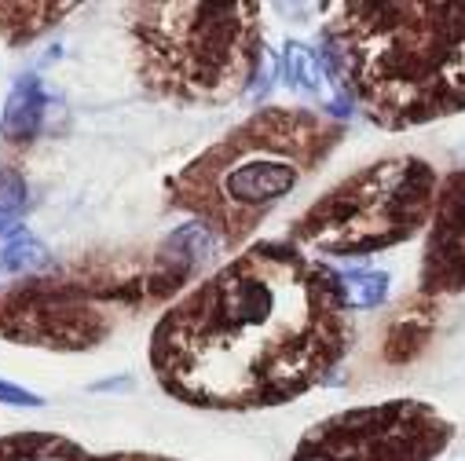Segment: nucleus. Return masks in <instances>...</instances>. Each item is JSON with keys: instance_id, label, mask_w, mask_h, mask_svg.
I'll return each mask as SVG.
<instances>
[{"instance_id": "18", "label": "nucleus", "mask_w": 465, "mask_h": 461, "mask_svg": "<svg viewBox=\"0 0 465 461\" xmlns=\"http://www.w3.org/2000/svg\"><path fill=\"white\" fill-rule=\"evenodd\" d=\"M114 388H129V378H118V381H99L95 392H114Z\"/></svg>"}, {"instance_id": "17", "label": "nucleus", "mask_w": 465, "mask_h": 461, "mask_svg": "<svg viewBox=\"0 0 465 461\" xmlns=\"http://www.w3.org/2000/svg\"><path fill=\"white\" fill-rule=\"evenodd\" d=\"M0 403H8V407H34V410L45 407V399H41L37 392H30V388H23V385H12V381H5V378H0Z\"/></svg>"}, {"instance_id": "8", "label": "nucleus", "mask_w": 465, "mask_h": 461, "mask_svg": "<svg viewBox=\"0 0 465 461\" xmlns=\"http://www.w3.org/2000/svg\"><path fill=\"white\" fill-rule=\"evenodd\" d=\"M418 293L432 300L465 293V169L440 180L436 212L425 230Z\"/></svg>"}, {"instance_id": "7", "label": "nucleus", "mask_w": 465, "mask_h": 461, "mask_svg": "<svg viewBox=\"0 0 465 461\" xmlns=\"http://www.w3.org/2000/svg\"><path fill=\"white\" fill-rule=\"evenodd\" d=\"M454 439V425L421 399L352 407L312 425L290 461H436Z\"/></svg>"}, {"instance_id": "4", "label": "nucleus", "mask_w": 465, "mask_h": 461, "mask_svg": "<svg viewBox=\"0 0 465 461\" xmlns=\"http://www.w3.org/2000/svg\"><path fill=\"white\" fill-rule=\"evenodd\" d=\"M344 125L308 106H261L169 180V205L191 212L223 250H239L341 143Z\"/></svg>"}, {"instance_id": "1", "label": "nucleus", "mask_w": 465, "mask_h": 461, "mask_svg": "<svg viewBox=\"0 0 465 461\" xmlns=\"http://www.w3.org/2000/svg\"><path fill=\"white\" fill-rule=\"evenodd\" d=\"M352 348L341 271L257 242L187 289L151 333L165 396L198 410H264L326 385Z\"/></svg>"}, {"instance_id": "3", "label": "nucleus", "mask_w": 465, "mask_h": 461, "mask_svg": "<svg viewBox=\"0 0 465 461\" xmlns=\"http://www.w3.org/2000/svg\"><path fill=\"white\" fill-rule=\"evenodd\" d=\"M220 250L198 220L147 253H99L0 289V337L45 352H92L140 308L165 304Z\"/></svg>"}, {"instance_id": "12", "label": "nucleus", "mask_w": 465, "mask_h": 461, "mask_svg": "<svg viewBox=\"0 0 465 461\" xmlns=\"http://www.w3.org/2000/svg\"><path fill=\"white\" fill-rule=\"evenodd\" d=\"M77 5L70 0H26V5H5L0 0V41L8 48L34 44L41 34L55 30Z\"/></svg>"}, {"instance_id": "13", "label": "nucleus", "mask_w": 465, "mask_h": 461, "mask_svg": "<svg viewBox=\"0 0 465 461\" xmlns=\"http://www.w3.org/2000/svg\"><path fill=\"white\" fill-rule=\"evenodd\" d=\"M0 461H95V454L59 432L26 428L0 436Z\"/></svg>"}, {"instance_id": "5", "label": "nucleus", "mask_w": 465, "mask_h": 461, "mask_svg": "<svg viewBox=\"0 0 465 461\" xmlns=\"http://www.w3.org/2000/svg\"><path fill=\"white\" fill-rule=\"evenodd\" d=\"M129 41L140 84L183 106L242 99L264 63V8L257 0H147L129 5Z\"/></svg>"}, {"instance_id": "9", "label": "nucleus", "mask_w": 465, "mask_h": 461, "mask_svg": "<svg viewBox=\"0 0 465 461\" xmlns=\"http://www.w3.org/2000/svg\"><path fill=\"white\" fill-rule=\"evenodd\" d=\"M279 77H282V84H286L290 92L308 95V99H315L322 110H330L333 122L344 118V113H352V103H348V99L337 92V84H333V77H330L322 55H319V48H308L304 41H286V44H282Z\"/></svg>"}, {"instance_id": "6", "label": "nucleus", "mask_w": 465, "mask_h": 461, "mask_svg": "<svg viewBox=\"0 0 465 461\" xmlns=\"http://www.w3.org/2000/svg\"><path fill=\"white\" fill-rule=\"evenodd\" d=\"M436 194L440 176L425 158H381L319 194L290 223L286 242L315 260L374 257L429 230Z\"/></svg>"}, {"instance_id": "2", "label": "nucleus", "mask_w": 465, "mask_h": 461, "mask_svg": "<svg viewBox=\"0 0 465 461\" xmlns=\"http://www.w3.org/2000/svg\"><path fill=\"white\" fill-rule=\"evenodd\" d=\"M322 15L319 55L371 125L403 132L465 110V0H341Z\"/></svg>"}, {"instance_id": "15", "label": "nucleus", "mask_w": 465, "mask_h": 461, "mask_svg": "<svg viewBox=\"0 0 465 461\" xmlns=\"http://www.w3.org/2000/svg\"><path fill=\"white\" fill-rule=\"evenodd\" d=\"M389 286H392V275L389 271H341V289H344V300L352 311H371V308H381L389 300Z\"/></svg>"}, {"instance_id": "11", "label": "nucleus", "mask_w": 465, "mask_h": 461, "mask_svg": "<svg viewBox=\"0 0 465 461\" xmlns=\"http://www.w3.org/2000/svg\"><path fill=\"white\" fill-rule=\"evenodd\" d=\"M45 113H48V92L41 74H23L15 77L8 99H5V113H0V136L8 147H30L41 129H45Z\"/></svg>"}, {"instance_id": "16", "label": "nucleus", "mask_w": 465, "mask_h": 461, "mask_svg": "<svg viewBox=\"0 0 465 461\" xmlns=\"http://www.w3.org/2000/svg\"><path fill=\"white\" fill-rule=\"evenodd\" d=\"M30 209V183L26 176L12 165V162H0V235H8L23 223Z\"/></svg>"}, {"instance_id": "14", "label": "nucleus", "mask_w": 465, "mask_h": 461, "mask_svg": "<svg viewBox=\"0 0 465 461\" xmlns=\"http://www.w3.org/2000/svg\"><path fill=\"white\" fill-rule=\"evenodd\" d=\"M55 268V257L52 250L30 235V230H19V235L0 250V275H8V279H30V275H45Z\"/></svg>"}, {"instance_id": "10", "label": "nucleus", "mask_w": 465, "mask_h": 461, "mask_svg": "<svg viewBox=\"0 0 465 461\" xmlns=\"http://www.w3.org/2000/svg\"><path fill=\"white\" fill-rule=\"evenodd\" d=\"M436 319H440V300L432 297H407L400 304V311L392 315L389 329H385V340H381V359L389 367H407L414 363L429 344H432V333H436Z\"/></svg>"}]
</instances>
